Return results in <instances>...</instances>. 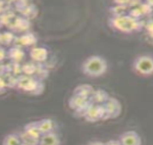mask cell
Wrapping results in <instances>:
<instances>
[{
  "mask_svg": "<svg viewBox=\"0 0 153 145\" xmlns=\"http://www.w3.org/2000/svg\"><path fill=\"white\" fill-rule=\"evenodd\" d=\"M108 64L106 60L100 56H92L83 62L82 71L89 76L98 77L106 72Z\"/></svg>",
  "mask_w": 153,
  "mask_h": 145,
  "instance_id": "2",
  "label": "cell"
},
{
  "mask_svg": "<svg viewBox=\"0 0 153 145\" xmlns=\"http://www.w3.org/2000/svg\"><path fill=\"white\" fill-rule=\"evenodd\" d=\"M105 109V113L109 118H116L121 113V105L116 99H108L106 102V107Z\"/></svg>",
  "mask_w": 153,
  "mask_h": 145,
  "instance_id": "5",
  "label": "cell"
},
{
  "mask_svg": "<svg viewBox=\"0 0 153 145\" xmlns=\"http://www.w3.org/2000/svg\"><path fill=\"white\" fill-rule=\"evenodd\" d=\"M105 145H121V143H120V141H119V139H118V140H111L108 141L106 144H105Z\"/></svg>",
  "mask_w": 153,
  "mask_h": 145,
  "instance_id": "10",
  "label": "cell"
},
{
  "mask_svg": "<svg viewBox=\"0 0 153 145\" xmlns=\"http://www.w3.org/2000/svg\"><path fill=\"white\" fill-rule=\"evenodd\" d=\"M39 144L41 145H60L61 141L56 133L51 132L41 136Z\"/></svg>",
  "mask_w": 153,
  "mask_h": 145,
  "instance_id": "6",
  "label": "cell"
},
{
  "mask_svg": "<svg viewBox=\"0 0 153 145\" xmlns=\"http://www.w3.org/2000/svg\"><path fill=\"white\" fill-rule=\"evenodd\" d=\"M147 30L148 31L150 36L153 37V20L148 22V24H147Z\"/></svg>",
  "mask_w": 153,
  "mask_h": 145,
  "instance_id": "9",
  "label": "cell"
},
{
  "mask_svg": "<svg viewBox=\"0 0 153 145\" xmlns=\"http://www.w3.org/2000/svg\"><path fill=\"white\" fill-rule=\"evenodd\" d=\"M37 125L42 135L48 134V133L53 132L54 124H53V122L51 120H43L40 121L39 123H38Z\"/></svg>",
  "mask_w": 153,
  "mask_h": 145,
  "instance_id": "7",
  "label": "cell"
},
{
  "mask_svg": "<svg viewBox=\"0 0 153 145\" xmlns=\"http://www.w3.org/2000/svg\"><path fill=\"white\" fill-rule=\"evenodd\" d=\"M121 145H142V141L139 134L134 131H127L119 136Z\"/></svg>",
  "mask_w": 153,
  "mask_h": 145,
  "instance_id": "4",
  "label": "cell"
},
{
  "mask_svg": "<svg viewBox=\"0 0 153 145\" xmlns=\"http://www.w3.org/2000/svg\"><path fill=\"white\" fill-rule=\"evenodd\" d=\"M22 144L21 139L20 137L15 135V134H10L7 136L3 141V145H20Z\"/></svg>",
  "mask_w": 153,
  "mask_h": 145,
  "instance_id": "8",
  "label": "cell"
},
{
  "mask_svg": "<svg viewBox=\"0 0 153 145\" xmlns=\"http://www.w3.org/2000/svg\"><path fill=\"white\" fill-rule=\"evenodd\" d=\"M38 145H41V144H38Z\"/></svg>",
  "mask_w": 153,
  "mask_h": 145,
  "instance_id": "12",
  "label": "cell"
},
{
  "mask_svg": "<svg viewBox=\"0 0 153 145\" xmlns=\"http://www.w3.org/2000/svg\"><path fill=\"white\" fill-rule=\"evenodd\" d=\"M90 145H105V144L100 142V141H94V142L90 143Z\"/></svg>",
  "mask_w": 153,
  "mask_h": 145,
  "instance_id": "11",
  "label": "cell"
},
{
  "mask_svg": "<svg viewBox=\"0 0 153 145\" xmlns=\"http://www.w3.org/2000/svg\"><path fill=\"white\" fill-rule=\"evenodd\" d=\"M109 23L113 29L123 34H132L140 31L144 24L139 19L130 15H122L119 16H113L109 20Z\"/></svg>",
  "mask_w": 153,
  "mask_h": 145,
  "instance_id": "1",
  "label": "cell"
},
{
  "mask_svg": "<svg viewBox=\"0 0 153 145\" xmlns=\"http://www.w3.org/2000/svg\"><path fill=\"white\" fill-rule=\"evenodd\" d=\"M132 69L140 76L146 77L153 76V56L150 55L137 56L132 62Z\"/></svg>",
  "mask_w": 153,
  "mask_h": 145,
  "instance_id": "3",
  "label": "cell"
}]
</instances>
